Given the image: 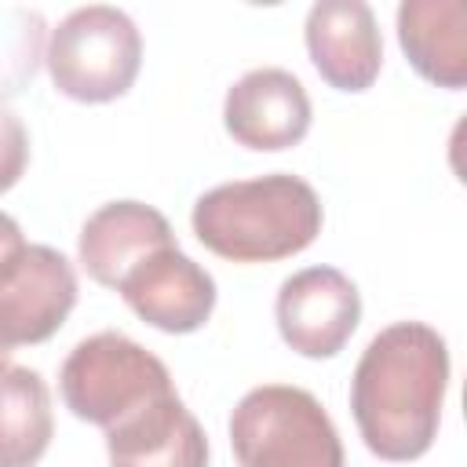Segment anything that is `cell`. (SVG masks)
Here are the masks:
<instances>
[{"label":"cell","mask_w":467,"mask_h":467,"mask_svg":"<svg viewBox=\"0 0 467 467\" xmlns=\"http://www.w3.org/2000/svg\"><path fill=\"white\" fill-rule=\"evenodd\" d=\"M73 306L77 270L62 252L47 244H26L0 270V343L7 350L51 339Z\"/></svg>","instance_id":"cell-6"},{"label":"cell","mask_w":467,"mask_h":467,"mask_svg":"<svg viewBox=\"0 0 467 467\" xmlns=\"http://www.w3.org/2000/svg\"><path fill=\"white\" fill-rule=\"evenodd\" d=\"M26 248V237H22V226L7 215V212H0V270L18 255Z\"/></svg>","instance_id":"cell-16"},{"label":"cell","mask_w":467,"mask_h":467,"mask_svg":"<svg viewBox=\"0 0 467 467\" xmlns=\"http://www.w3.org/2000/svg\"><path fill=\"white\" fill-rule=\"evenodd\" d=\"M55 434L51 390L26 365L0 368V467H33Z\"/></svg>","instance_id":"cell-14"},{"label":"cell","mask_w":467,"mask_h":467,"mask_svg":"<svg viewBox=\"0 0 467 467\" xmlns=\"http://www.w3.org/2000/svg\"><path fill=\"white\" fill-rule=\"evenodd\" d=\"M124 303L161 332H197L215 310V281L179 244L142 259L117 288Z\"/></svg>","instance_id":"cell-9"},{"label":"cell","mask_w":467,"mask_h":467,"mask_svg":"<svg viewBox=\"0 0 467 467\" xmlns=\"http://www.w3.org/2000/svg\"><path fill=\"white\" fill-rule=\"evenodd\" d=\"M29 161V135L11 106L0 102V193L11 190Z\"/></svg>","instance_id":"cell-15"},{"label":"cell","mask_w":467,"mask_h":467,"mask_svg":"<svg viewBox=\"0 0 467 467\" xmlns=\"http://www.w3.org/2000/svg\"><path fill=\"white\" fill-rule=\"evenodd\" d=\"M109 467H208V438L175 390L106 427Z\"/></svg>","instance_id":"cell-10"},{"label":"cell","mask_w":467,"mask_h":467,"mask_svg":"<svg viewBox=\"0 0 467 467\" xmlns=\"http://www.w3.org/2000/svg\"><path fill=\"white\" fill-rule=\"evenodd\" d=\"M7 358H11V350L0 343V368H7Z\"/></svg>","instance_id":"cell-17"},{"label":"cell","mask_w":467,"mask_h":467,"mask_svg":"<svg viewBox=\"0 0 467 467\" xmlns=\"http://www.w3.org/2000/svg\"><path fill=\"white\" fill-rule=\"evenodd\" d=\"M51 84L77 102L120 99L142 66V36L135 22L109 4L69 11L47 36L44 51Z\"/></svg>","instance_id":"cell-4"},{"label":"cell","mask_w":467,"mask_h":467,"mask_svg":"<svg viewBox=\"0 0 467 467\" xmlns=\"http://www.w3.org/2000/svg\"><path fill=\"white\" fill-rule=\"evenodd\" d=\"M449 390V347L423 321H394L376 332L350 379L354 423L379 460H420L441 423Z\"/></svg>","instance_id":"cell-1"},{"label":"cell","mask_w":467,"mask_h":467,"mask_svg":"<svg viewBox=\"0 0 467 467\" xmlns=\"http://www.w3.org/2000/svg\"><path fill=\"white\" fill-rule=\"evenodd\" d=\"M197 241L230 263H277L299 255L321 234V201L288 171L223 182L193 204Z\"/></svg>","instance_id":"cell-2"},{"label":"cell","mask_w":467,"mask_h":467,"mask_svg":"<svg viewBox=\"0 0 467 467\" xmlns=\"http://www.w3.org/2000/svg\"><path fill=\"white\" fill-rule=\"evenodd\" d=\"M66 409L95 427H113L157 394L175 390L168 365L124 332H95L80 339L58 372Z\"/></svg>","instance_id":"cell-5"},{"label":"cell","mask_w":467,"mask_h":467,"mask_svg":"<svg viewBox=\"0 0 467 467\" xmlns=\"http://www.w3.org/2000/svg\"><path fill=\"white\" fill-rule=\"evenodd\" d=\"M306 51L328 88L365 91L379 77L383 40L368 4L321 0L306 15Z\"/></svg>","instance_id":"cell-11"},{"label":"cell","mask_w":467,"mask_h":467,"mask_svg":"<svg viewBox=\"0 0 467 467\" xmlns=\"http://www.w3.org/2000/svg\"><path fill=\"white\" fill-rule=\"evenodd\" d=\"M281 339L303 358H332L347 347L361 321L358 285L336 266H306L277 288Z\"/></svg>","instance_id":"cell-7"},{"label":"cell","mask_w":467,"mask_h":467,"mask_svg":"<svg viewBox=\"0 0 467 467\" xmlns=\"http://www.w3.org/2000/svg\"><path fill=\"white\" fill-rule=\"evenodd\" d=\"M241 467H343V441L321 401L288 383L248 390L230 416Z\"/></svg>","instance_id":"cell-3"},{"label":"cell","mask_w":467,"mask_h":467,"mask_svg":"<svg viewBox=\"0 0 467 467\" xmlns=\"http://www.w3.org/2000/svg\"><path fill=\"white\" fill-rule=\"evenodd\" d=\"M223 124L237 146L266 153L288 150L310 131V95L296 73L263 66L226 91Z\"/></svg>","instance_id":"cell-8"},{"label":"cell","mask_w":467,"mask_h":467,"mask_svg":"<svg viewBox=\"0 0 467 467\" xmlns=\"http://www.w3.org/2000/svg\"><path fill=\"white\" fill-rule=\"evenodd\" d=\"M398 40L412 69L449 91L467 84V4L405 0L398 7Z\"/></svg>","instance_id":"cell-13"},{"label":"cell","mask_w":467,"mask_h":467,"mask_svg":"<svg viewBox=\"0 0 467 467\" xmlns=\"http://www.w3.org/2000/svg\"><path fill=\"white\" fill-rule=\"evenodd\" d=\"M175 244L168 219L142 201H109L88 215L77 255L91 281L120 288V281L153 252Z\"/></svg>","instance_id":"cell-12"}]
</instances>
